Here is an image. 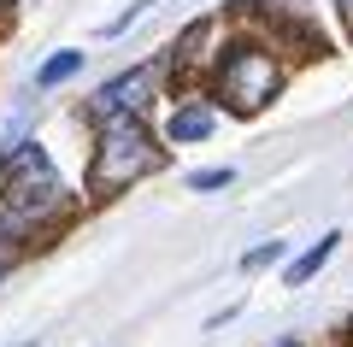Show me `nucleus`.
<instances>
[{
  "instance_id": "5",
  "label": "nucleus",
  "mask_w": 353,
  "mask_h": 347,
  "mask_svg": "<svg viewBox=\"0 0 353 347\" xmlns=\"http://www.w3.org/2000/svg\"><path fill=\"white\" fill-rule=\"evenodd\" d=\"M212 136V106H183L171 118V141H206Z\"/></svg>"
},
{
  "instance_id": "8",
  "label": "nucleus",
  "mask_w": 353,
  "mask_h": 347,
  "mask_svg": "<svg viewBox=\"0 0 353 347\" xmlns=\"http://www.w3.org/2000/svg\"><path fill=\"white\" fill-rule=\"evenodd\" d=\"M230 183H236V171H230V165H224V171H194V177H189L194 195H218V188H230Z\"/></svg>"
},
{
  "instance_id": "3",
  "label": "nucleus",
  "mask_w": 353,
  "mask_h": 347,
  "mask_svg": "<svg viewBox=\"0 0 353 347\" xmlns=\"http://www.w3.org/2000/svg\"><path fill=\"white\" fill-rule=\"evenodd\" d=\"M224 95L236 112H259L265 100L277 95V65H271V53L259 48H236L224 59Z\"/></svg>"
},
{
  "instance_id": "1",
  "label": "nucleus",
  "mask_w": 353,
  "mask_h": 347,
  "mask_svg": "<svg viewBox=\"0 0 353 347\" xmlns=\"http://www.w3.org/2000/svg\"><path fill=\"white\" fill-rule=\"evenodd\" d=\"M65 188L59 177H53V165L41 159V148H12L6 159H0V224H12V230H24V224L48 218V212H59Z\"/></svg>"
},
{
  "instance_id": "7",
  "label": "nucleus",
  "mask_w": 353,
  "mask_h": 347,
  "mask_svg": "<svg viewBox=\"0 0 353 347\" xmlns=\"http://www.w3.org/2000/svg\"><path fill=\"white\" fill-rule=\"evenodd\" d=\"M77 65H83V53H53V59L36 71V88H53V83H65V77H71Z\"/></svg>"
},
{
  "instance_id": "4",
  "label": "nucleus",
  "mask_w": 353,
  "mask_h": 347,
  "mask_svg": "<svg viewBox=\"0 0 353 347\" xmlns=\"http://www.w3.org/2000/svg\"><path fill=\"white\" fill-rule=\"evenodd\" d=\"M153 88H159V65H136L130 77H112V83L94 95V118H130V112H141L153 100Z\"/></svg>"
},
{
  "instance_id": "10",
  "label": "nucleus",
  "mask_w": 353,
  "mask_h": 347,
  "mask_svg": "<svg viewBox=\"0 0 353 347\" xmlns=\"http://www.w3.org/2000/svg\"><path fill=\"white\" fill-rule=\"evenodd\" d=\"M277 253H283V241L271 236V241H259V248H253V253H248V259H241V265H248V271H259V265H271V259H277Z\"/></svg>"
},
{
  "instance_id": "2",
  "label": "nucleus",
  "mask_w": 353,
  "mask_h": 347,
  "mask_svg": "<svg viewBox=\"0 0 353 347\" xmlns=\"http://www.w3.org/2000/svg\"><path fill=\"white\" fill-rule=\"evenodd\" d=\"M159 165V148L148 141V130L136 124V118H112V124L101 130V148H94V171H88V183L101 188H124L130 177L153 171Z\"/></svg>"
},
{
  "instance_id": "11",
  "label": "nucleus",
  "mask_w": 353,
  "mask_h": 347,
  "mask_svg": "<svg viewBox=\"0 0 353 347\" xmlns=\"http://www.w3.org/2000/svg\"><path fill=\"white\" fill-rule=\"evenodd\" d=\"M336 6H341V18H347V30H353V0H336Z\"/></svg>"
},
{
  "instance_id": "12",
  "label": "nucleus",
  "mask_w": 353,
  "mask_h": 347,
  "mask_svg": "<svg viewBox=\"0 0 353 347\" xmlns=\"http://www.w3.org/2000/svg\"><path fill=\"white\" fill-rule=\"evenodd\" d=\"M6 265H12V248H0V271H6Z\"/></svg>"
},
{
  "instance_id": "9",
  "label": "nucleus",
  "mask_w": 353,
  "mask_h": 347,
  "mask_svg": "<svg viewBox=\"0 0 353 347\" xmlns=\"http://www.w3.org/2000/svg\"><path fill=\"white\" fill-rule=\"evenodd\" d=\"M148 6H153V0H130L124 12H118V18H112V24H106V30H101V36H124V30H130V24H136V18H141V12H148Z\"/></svg>"
},
{
  "instance_id": "6",
  "label": "nucleus",
  "mask_w": 353,
  "mask_h": 347,
  "mask_svg": "<svg viewBox=\"0 0 353 347\" xmlns=\"http://www.w3.org/2000/svg\"><path fill=\"white\" fill-rule=\"evenodd\" d=\"M336 241H341V236H318V241H312V248H306V253H301V259H294V265H289V277H283V283H289V288H301V283H306V277H312V271H318V265H324V259H330V253H336Z\"/></svg>"
}]
</instances>
